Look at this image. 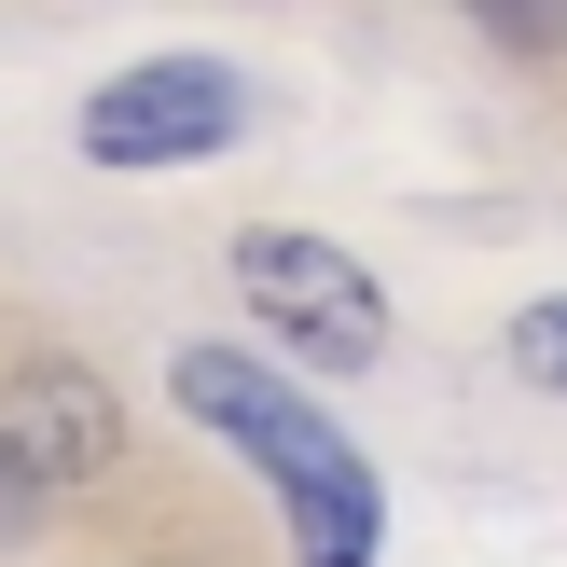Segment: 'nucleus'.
I'll use <instances>...</instances> for the list:
<instances>
[{"label":"nucleus","instance_id":"obj_1","mask_svg":"<svg viewBox=\"0 0 567 567\" xmlns=\"http://www.w3.org/2000/svg\"><path fill=\"white\" fill-rule=\"evenodd\" d=\"M181 415L221 430V443L277 485L305 567H374V526H388V513H374V471H360V443L332 430L305 388H277L264 360H236V347H181Z\"/></svg>","mask_w":567,"mask_h":567},{"label":"nucleus","instance_id":"obj_2","mask_svg":"<svg viewBox=\"0 0 567 567\" xmlns=\"http://www.w3.org/2000/svg\"><path fill=\"white\" fill-rule=\"evenodd\" d=\"M249 125V83L221 55H138L83 97V166H194Z\"/></svg>","mask_w":567,"mask_h":567},{"label":"nucleus","instance_id":"obj_3","mask_svg":"<svg viewBox=\"0 0 567 567\" xmlns=\"http://www.w3.org/2000/svg\"><path fill=\"white\" fill-rule=\"evenodd\" d=\"M236 291H249V319L291 332L319 374H360V360L388 347V291H374L332 236H277V221H264V236H236Z\"/></svg>","mask_w":567,"mask_h":567},{"label":"nucleus","instance_id":"obj_4","mask_svg":"<svg viewBox=\"0 0 567 567\" xmlns=\"http://www.w3.org/2000/svg\"><path fill=\"white\" fill-rule=\"evenodd\" d=\"M0 443L42 471V498H70V485H97V471L125 457V415H111V388L83 374V360H28L14 402H0Z\"/></svg>","mask_w":567,"mask_h":567},{"label":"nucleus","instance_id":"obj_5","mask_svg":"<svg viewBox=\"0 0 567 567\" xmlns=\"http://www.w3.org/2000/svg\"><path fill=\"white\" fill-rule=\"evenodd\" d=\"M513 374H526V388H567V291L513 319Z\"/></svg>","mask_w":567,"mask_h":567},{"label":"nucleus","instance_id":"obj_6","mask_svg":"<svg viewBox=\"0 0 567 567\" xmlns=\"http://www.w3.org/2000/svg\"><path fill=\"white\" fill-rule=\"evenodd\" d=\"M42 513H55V498H42V471H28L14 443H0V540H28V526H42Z\"/></svg>","mask_w":567,"mask_h":567}]
</instances>
